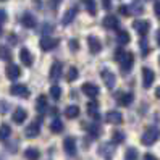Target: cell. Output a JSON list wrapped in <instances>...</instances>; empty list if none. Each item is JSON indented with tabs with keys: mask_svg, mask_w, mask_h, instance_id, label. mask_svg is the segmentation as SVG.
Here are the masks:
<instances>
[{
	"mask_svg": "<svg viewBox=\"0 0 160 160\" xmlns=\"http://www.w3.org/2000/svg\"><path fill=\"white\" fill-rule=\"evenodd\" d=\"M155 41H157V44L160 45V29H158V31L155 32Z\"/></svg>",
	"mask_w": 160,
	"mask_h": 160,
	"instance_id": "43",
	"label": "cell"
},
{
	"mask_svg": "<svg viewBox=\"0 0 160 160\" xmlns=\"http://www.w3.org/2000/svg\"><path fill=\"white\" fill-rule=\"evenodd\" d=\"M5 73H7V78L10 81H15V79L20 78V68H18L15 63H8L7 68H5Z\"/></svg>",
	"mask_w": 160,
	"mask_h": 160,
	"instance_id": "11",
	"label": "cell"
},
{
	"mask_svg": "<svg viewBox=\"0 0 160 160\" xmlns=\"http://www.w3.org/2000/svg\"><path fill=\"white\" fill-rule=\"evenodd\" d=\"M123 141H125V134L121 131H113L112 133V142L113 144H121Z\"/></svg>",
	"mask_w": 160,
	"mask_h": 160,
	"instance_id": "31",
	"label": "cell"
},
{
	"mask_svg": "<svg viewBox=\"0 0 160 160\" xmlns=\"http://www.w3.org/2000/svg\"><path fill=\"white\" fill-rule=\"evenodd\" d=\"M2 34H3V29H2V26H0V37H2Z\"/></svg>",
	"mask_w": 160,
	"mask_h": 160,
	"instance_id": "46",
	"label": "cell"
},
{
	"mask_svg": "<svg viewBox=\"0 0 160 160\" xmlns=\"http://www.w3.org/2000/svg\"><path fill=\"white\" fill-rule=\"evenodd\" d=\"M10 134H12L10 125H2V126H0V141L8 139V138H10Z\"/></svg>",
	"mask_w": 160,
	"mask_h": 160,
	"instance_id": "27",
	"label": "cell"
},
{
	"mask_svg": "<svg viewBox=\"0 0 160 160\" xmlns=\"http://www.w3.org/2000/svg\"><path fill=\"white\" fill-rule=\"evenodd\" d=\"M84 5H86V10L89 12V15L96 16V13H97V7H96V2H94V0H84Z\"/></svg>",
	"mask_w": 160,
	"mask_h": 160,
	"instance_id": "30",
	"label": "cell"
},
{
	"mask_svg": "<svg viewBox=\"0 0 160 160\" xmlns=\"http://www.w3.org/2000/svg\"><path fill=\"white\" fill-rule=\"evenodd\" d=\"M155 97H157V99H160V86L155 89Z\"/></svg>",
	"mask_w": 160,
	"mask_h": 160,
	"instance_id": "44",
	"label": "cell"
},
{
	"mask_svg": "<svg viewBox=\"0 0 160 160\" xmlns=\"http://www.w3.org/2000/svg\"><path fill=\"white\" fill-rule=\"evenodd\" d=\"M115 58L120 62V68L121 71H129L134 65V55L131 52H123V50H117Z\"/></svg>",
	"mask_w": 160,
	"mask_h": 160,
	"instance_id": "1",
	"label": "cell"
},
{
	"mask_svg": "<svg viewBox=\"0 0 160 160\" xmlns=\"http://www.w3.org/2000/svg\"><path fill=\"white\" fill-rule=\"evenodd\" d=\"M105 120L108 121V123H112V125H120L121 121H123V115H121L120 112H117V110H110V112H107Z\"/></svg>",
	"mask_w": 160,
	"mask_h": 160,
	"instance_id": "13",
	"label": "cell"
},
{
	"mask_svg": "<svg viewBox=\"0 0 160 160\" xmlns=\"http://www.w3.org/2000/svg\"><path fill=\"white\" fill-rule=\"evenodd\" d=\"M158 62H160V57H158Z\"/></svg>",
	"mask_w": 160,
	"mask_h": 160,
	"instance_id": "47",
	"label": "cell"
},
{
	"mask_svg": "<svg viewBox=\"0 0 160 160\" xmlns=\"http://www.w3.org/2000/svg\"><path fill=\"white\" fill-rule=\"evenodd\" d=\"M86 129L91 133V136H92V138H97V136L100 134V126H97V125H88V126H86Z\"/></svg>",
	"mask_w": 160,
	"mask_h": 160,
	"instance_id": "33",
	"label": "cell"
},
{
	"mask_svg": "<svg viewBox=\"0 0 160 160\" xmlns=\"http://www.w3.org/2000/svg\"><path fill=\"white\" fill-rule=\"evenodd\" d=\"M65 115H67V118H70V120L78 118V117H79V107H78V105H70V107H67V110H65Z\"/></svg>",
	"mask_w": 160,
	"mask_h": 160,
	"instance_id": "25",
	"label": "cell"
},
{
	"mask_svg": "<svg viewBox=\"0 0 160 160\" xmlns=\"http://www.w3.org/2000/svg\"><path fill=\"white\" fill-rule=\"evenodd\" d=\"M115 154V149H113V144H110V142H103L99 146V155L103 157L105 160H110L112 157H113Z\"/></svg>",
	"mask_w": 160,
	"mask_h": 160,
	"instance_id": "3",
	"label": "cell"
},
{
	"mask_svg": "<svg viewBox=\"0 0 160 160\" xmlns=\"http://www.w3.org/2000/svg\"><path fill=\"white\" fill-rule=\"evenodd\" d=\"M76 78H78V70L74 68V67H71V68L68 70V76H67V79L71 82V81H74Z\"/></svg>",
	"mask_w": 160,
	"mask_h": 160,
	"instance_id": "36",
	"label": "cell"
},
{
	"mask_svg": "<svg viewBox=\"0 0 160 160\" xmlns=\"http://www.w3.org/2000/svg\"><path fill=\"white\" fill-rule=\"evenodd\" d=\"M150 49H149V44L146 41V37H142V41H141V53H142V57H146V55H149Z\"/></svg>",
	"mask_w": 160,
	"mask_h": 160,
	"instance_id": "34",
	"label": "cell"
},
{
	"mask_svg": "<svg viewBox=\"0 0 160 160\" xmlns=\"http://www.w3.org/2000/svg\"><path fill=\"white\" fill-rule=\"evenodd\" d=\"M97 108H99V103H97L96 100H89V102H88V105H86V112H88V115H89V117H92L94 120H99V118H100V117H99Z\"/></svg>",
	"mask_w": 160,
	"mask_h": 160,
	"instance_id": "16",
	"label": "cell"
},
{
	"mask_svg": "<svg viewBox=\"0 0 160 160\" xmlns=\"http://www.w3.org/2000/svg\"><path fill=\"white\" fill-rule=\"evenodd\" d=\"M158 138H160V129L157 126H150L142 133V136H141V142L144 146H152L158 141Z\"/></svg>",
	"mask_w": 160,
	"mask_h": 160,
	"instance_id": "2",
	"label": "cell"
},
{
	"mask_svg": "<svg viewBox=\"0 0 160 160\" xmlns=\"http://www.w3.org/2000/svg\"><path fill=\"white\" fill-rule=\"evenodd\" d=\"M118 12L123 15V16H129L131 13H133V12H131V7H128V5H121V7L118 8Z\"/></svg>",
	"mask_w": 160,
	"mask_h": 160,
	"instance_id": "37",
	"label": "cell"
},
{
	"mask_svg": "<svg viewBox=\"0 0 160 160\" xmlns=\"http://www.w3.org/2000/svg\"><path fill=\"white\" fill-rule=\"evenodd\" d=\"M24 157H26L28 160H39L41 152H39L37 149H34V147H29V149L24 150Z\"/></svg>",
	"mask_w": 160,
	"mask_h": 160,
	"instance_id": "26",
	"label": "cell"
},
{
	"mask_svg": "<svg viewBox=\"0 0 160 160\" xmlns=\"http://www.w3.org/2000/svg\"><path fill=\"white\" fill-rule=\"evenodd\" d=\"M36 18L31 15V13H24L23 16H21V24L24 26V28H36Z\"/></svg>",
	"mask_w": 160,
	"mask_h": 160,
	"instance_id": "22",
	"label": "cell"
},
{
	"mask_svg": "<svg viewBox=\"0 0 160 160\" xmlns=\"http://www.w3.org/2000/svg\"><path fill=\"white\" fill-rule=\"evenodd\" d=\"M133 26H134V29L141 34V36H146L147 32H149V29H150V23L147 21V20H138V21H134L133 23Z\"/></svg>",
	"mask_w": 160,
	"mask_h": 160,
	"instance_id": "7",
	"label": "cell"
},
{
	"mask_svg": "<svg viewBox=\"0 0 160 160\" xmlns=\"http://www.w3.org/2000/svg\"><path fill=\"white\" fill-rule=\"evenodd\" d=\"M47 108H49V102H47V97L45 96H39V99L36 100V110L39 112L41 115H44Z\"/></svg>",
	"mask_w": 160,
	"mask_h": 160,
	"instance_id": "19",
	"label": "cell"
},
{
	"mask_svg": "<svg viewBox=\"0 0 160 160\" xmlns=\"http://www.w3.org/2000/svg\"><path fill=\"white\" fill-rule=\"evenodd\" d=\"M5 20H7V13H5V10H2V8H0V26L5 23Z\"/></svg>",
	"mask_w": 160,
	"mask_h": 160,
	"instance_id": "40",
	"label": "cell"
},
{
	"mask_svg": "<svg viewBox=\"0 0 160 160\" xmlns=\"http://www.w3.org/2000/svg\"><path fill=\"white\" fill-rule=\"evenodd\" d=\"M100 76H102L103 82H105V86H107L108 89H113V88H115V74L112 73V71L102 70V71H100Z\"/></svg>",
	"mask_w": 160,
	"mask_h": 160,
	"instance_id": "9",
	"label": "cell"
},
{
	"mask_svg": "<svg viewBox=\"0 0 160 160\" xmlns=\"http://www.w3.org/2000/svg\"><path fill=\"white\" fill-rule=\"evenodd\" d=\"M62 70H63V65L60 62H55L50 68V79L52 81H57L62 78Z\"/></svg>",
	"mask_w": 160,
	"mask_h": 160,
	"instance_id": "17",
	"label": "cell"
},
{
	"mask_svg": "<svg viewBox=\"0 0 160 160\" xmlns=\"http://www.w3.org/2000/svg\"><path fill=\"white\" fill-rule=\"evenodd\" d=\"M63 149L68 155H74L76 154V139L74 138H67L63 141Z\"/></svg>",
	"mask_w": 160,
	"mask_h": 160,
	"instance_id": "12",
	"label": "cell"
},
{
	"mask_svg": "<svg viewBox=\"0 0 160 160\" xmlns=\"http://www.w3.org/2000/svg\"><path fill=\"white\" fill-rule=\"evenodd\" d=\"M0 58L2 60H12V52H10V49H7L5 45H0Z\"/></svg>",
	"mask_w": 160,
	"mask_h": 160,
	"instance_id": "32",
	"label": "cell"
},
{
	"mask_svg": "<svg viewBox=\"0 0 160 160\" xmlns=\"http://www.w3.org/2000/svg\"><path fill=\"white\" fill-rule=\"evenodd\" d=\"M133 94L128 92V94H120L118 96V103L120 105H123V107H129L131 103H133Z\"/></svg>",
	"mask_w": 160,
	"mask_h": 160,
	"instance_id": "23",
	"label": "cell"
},
{
	"mask_svg": "<svg viewBox=\"0 0 160 160\" xmlns=\"http://www.w3.org/2000/svg\"><path fill=\"white\" fill-rule=\"evenodd\" d=\"M10 92L13 96H18V97H29V89H28L24 84H15V86L10 88Z\"/></svg>",
	"mask_w": 160,
	"mask_h": 160,
	"instance_id": "8",
	"label": "cell"
},
{
	"mask_svg": "<svg viewBox=\"0 0 160 160\" xmlns=\"http://www.w3.org/2000/svg\"><path fill=\"white\" fill-rule=\"evenodd\" d=\"M154 79H155L154 71L150 70V68H142V86H144L146 89H149L150 86H152Z\"/></svg>",
	"mask_w": 160,
	"mask_h": 160,
	"instance_id": "5",
	"label": "cell"
},
{
	"mask_svg": "<svg viewBox=\"0 0 160 160\" xmlns=\"http://www.w3.org/2000/svg\"><path fill=\"white\" fill-rule=\"evenodd\" d=\"M88 45H89V50L92 53H99L102 50V44H100V41L97 39L96 36H89L88 37Z\"/></svg>",
	"mask_w": 160,
	"mask_h": 160,
	"instance_id": "14",
	"label": "cell"
},
{
	"mask_svg": "<svg viewBox=\"0 0 160 160\" xmlns=\"http://www.w3.org/2000/svg\"><path fill=\"white\" fill-rule=\"evenodd\" d=\"M103 26H105L107 28V29H117V28H118V18L117 16H113V15H107L105 18H103Z\"/></svg>",
	"mask_w": 160,
	"mask_h": 160,
	"instance_id": "18",
	"label": "cell"
},
{
	"mask_svg": "<svg viewBox=\"0 0 160 160\" xmlns=\"http://www.w3.org/2000/svg\"><path fill=\"white\" fill-rule=\"evenodd\" d=\"M26 118H28V112L24 110V108H16L15 110V113H13V121L15 123H18V125H21L23 121H26Z\"/></svg>",
	"mask_w": 160,
	"mask_h": 160,
	"instance_id": "21",
	"label": "cell"
},
{
	"mask_svg": "<svg viewBox=\"0 0 160 160\" xmlns=\"http://www.w3.org/2000/svg\"><path fill=\"white\" fill-rule=\"evenodd\" d=\"M78 47H79V42L78 41H74V39H71L70 41V49L74 52V50H78Z\"/></svg>",
	"mask_w": 160,
	"mask_h": 160,
	"instance_id": "39",
	"label": "cell"
},
{
	"mask_svg": "<svg viewBox=\"0 0 160 160\" xmlns=\"http://www.w3.org/2000/svg\"><path fill=\"white\" fill-rule=\"evenodd\" d=\"M50 129H52V133H55V134H58V133H62L63 131V123H62V120H53L52 123H50Z\"/></svg>",
	"mask_w": 160,
	"mask_h": 160,
	"instance_id": "28",
	"label": "cell"
},
{
	"mask_svg": "<svg viewBox=\"0 0 160 160\" xmlns=\"http://www.w3.org/2000/svg\"><path fill=\"white\" fill-rule=\"evenodd\" d=\"M2 2H5V0H2Z\"/></svg>",
	"mask_w": 160,
	"mask_h": 160,
	"instance_id": "48",
	"label": "cell"
},
{
	"mask_svg": "<svg viewBox=\"0 0 160 160\" xmlns=\"http://www.w3.org/2000/svg\"><path fill=\"white\" fill-rule=\"evenodd\" d=\"M52 31H53V26H50V24H44V28H42V34H44V36H47V32L50 34Z\"/></svg>",
	"mask_w": 160,
	"mask_h": 160,
	"instance_id": "38",
	"label": "cell"
},
{
	"mask_svg": "<svg viewBox=\"0 0 160 160\" xmlns=\"http://www.w3.org/2000/svg\"><path fill=\"white\" fill-rule=\"evenodd\" d=\"M144 160H158L155 155H152V154H146L144 155Z\"/></svg>",
	"mask_w": 160,
	"mask_h": 160,
	"instance_id": "42",
	"label": "cell"
},
{
	"mask_svg": "<svg viewBox=\"0 0 160 160\" xmlns=\"http://www.w3.org/2000/svg\"><path fill=\"white\" fill-rule=\"evenodd\" d=\"M39 133H41L39 121H32V123L29 126H26V129H24V136L26 138H36V136H39Z\"/></svg>",
	"mask_w": 160,
	"mask_h": 160,
	"instance_id": "10",
	"label": "cell"
},
{
	"mask_svg": "<svg viewBox=\"0 0 160 160\" xmlns=\"http://www.w3.org/2000/svg\"><path fill=\"white\" fill-rule=\"evenodd\" d=\"M154 12H155V16L160 20V2H157V3H155V7H154Z\"/></svg>",
	"mask_w": 160,
	"mask_h": 160,
	"instance_id": "41",
	"label": "cell"
},
{
	"mask_svg": "<svg viewBox=\"0 0 160 160\" xmlns=\"http://www.w3.org/2000/svg\"><path fill=\"white\" fill-rule=\"evenodd\" d=\"M125 160H139L138 150L134 147H128L126 152H125Z\"/></svg>",
	"mask_w": 160,
	"mask_h": 160,
	"instance_id": "29",
	"label": "cell"
},
{
	"mask_svg": "<svg viewBox=\"0 0 160 160\" xmlns=\"http://www.w3.org/2000/svg\"><path fill=\"white\" fill-rule=\"evenodd\" d=\"M117 41H118V44H120V45H126V44H129V41H131L129 32H128V31H125V29L118 31V34H117Z\"/></svg>",
	"mask_w": 160,
	"mask_h": 160,
	"instance_id": "24",
	"label": "cell"
},
{
	"mask_svg": "<svg viewBox=\"0 0 160 160\" xmlns=\"http://www.w3.org/2000/svg\"><path fill=\"white\" fill-rule=\"evenodd\" d=\"M20 60L23 62L24 67H31V65H32V55L29 53L28 49H24V47L20 50Z\"/></svg>",
	"mask_w": 160,
	"mask_h": 160,
	"instance_id": "20",
	"label": "cell"
},
{
	"mask_svg": "<svg viewBox=\"0 0 160 160\" xmlns=\"http://www.w3.org/2000/svg\"><path fill=\"white\" fill-rule=\"evenodd\" d=\"M76 15H78V8H76V7L68 8L67 13H65V15H63V18H62V23H63L65 26H68L70 23H73V20L76 18Z\"/></svg>",
	"mask_w": 160,
	"mask_h": 160,
	"instance_id": "15",
	"label": "cell"
},
{
	"mask_svg": "<svg viewBox=\"0 0 160 160\" xmlns=\"http://www.w3.org/2000/svg\"><path fill=\"white\" fill-rule=\"evenodd\" d=\"M5 108H7V105H5V103H2V105H0V112H2V113H5Z\"/></svg>",
	"mask_w": 160,
	"mask_h": 160,
	"instance_id": "45",
	"label": "cell"
},
{
	"mask_svg": "<svg viewBox=\"0 0 160 160\" xmlns=\"http://www.w3.org/2000/svg\"><path fill=\"white\" fill-rule=\"evenodd\" d=\"M39 45H41V49L44 52H49V50H53L55 47L58 45V41L53 39V37H50V36H45V37H42V39H41Z\"/></svg>",
	"mask_w": 160,
	"mask_h": 160,
	"instance_id": "4",
	"label": "cell"
},
{
	"mask_svg": "<svg viewBox=\"0 0 160 160\" xmlns=\"http://www.w3.org/2000/svg\"><path fill=\"white\" fill-rule=\"evenodd\" d=\"M81 89H82V92L86 94L88 97H91V99H96V97L99 96V88L96 86V84H92V82H84Z\"/></svg>",
	"mask_w": 160,
	"mask_h": 160,
	"instance_id": "6",
	"label": "cell"
},
{
	"mask_svg": "<svg viewBox=\"0 0 160 160\" xmlns=\"http://www.w3.org/2000/svg\"><path fill=\"white\" fill-rule=\"evenodd\" d=\"M50 96L57 100V99H60V96H62V88L60 86H52L50 88Z\"/></svg>",
	"mask_w": 160,
	"mask_h": 160,
	"instance_id": "35",
	"label": "cell"
}]
</instances>
